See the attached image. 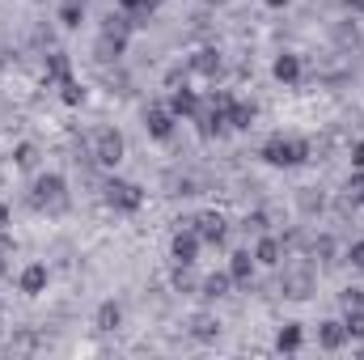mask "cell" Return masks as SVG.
<instances>
[{"label": "cell", "mask_w": 364, "mask_h": 360, "mask_svg": "<svg viewBox=\"0 0 364 360\" xmlns=\"http://www.w3.org/2000/svg\"><path fill=\"white\" fill-rule=\"evenodd\" d=\"M208 106L225 115L229 132H250V127H255V119H259V106H255V102H246V97H237V93H229V90L212 93V97H208Z\"/></svg>", "instance_id": "4"}, {"label": "cell", "mask_w": 364, "mask_h": 360, "mask_svg": "<svg viewBox=\"0 0 364 360\" xmlns=\"http://www.w3.org/2000/svg\"><path fill=\"white\" fill-rule=\"evenodd\" d=\"M229 280H233V288L237 284H250L255 275H259V259H255V250H233L229 255Z\"/></svg>", "instance_id": "15"}, {"label": "cell", "mask_w": 364, "mask_h": 360, "mask_svg": "<svg viewBox=\"0 0 364 360\" xmlns=\"http://www.w3.org/2000/svg\"><path fill=\"white\" fill-rule=\"evenodd\" d=\"M127 51L123 38H110V34H97V60H119Z\"/></svg>", "instance_id": "26"}, {"label": "cell", "mask_w": 364, "mask_h": 360, "mask_svg": "<svg viewBox=\"0 0 364 360\" xmlns=\"http://www.w3.org/2000/svg\"><path fill=\"white\" fill-rule=\"evenodd\" d=\"M30 203H34L38 212H51V216L68 212V179H64L60 170L34 174V182H30Z\"/></svg>", "instance_id": "2"}, {"label": "cell", "mask_w": 364, "mask_h": 360, "mask_svg": "<svg viewBox=\"0 0 364 360\" xmlns=\"http://www.w3.org/2000/svg\"><path fill=\"white\" fill-rule=\"evenodd\" d=\"M9 221H13V212H9V203H4V199H0V233H4V229H9Z\"/></svg>", "instance_id": "36"}, {"label": "cell", "mask_w": 364, "mask_h": 360, "mask_svg": "<svg viewBox=\"0 0 364 360\" xmlns=\"http://www.w3.org/2000/svg\"><path fill=\"white\" fill-rule=\"evenodd\" d=\"M64 77H73V55H68V51H51V55L43 60V81H47V90L60 85Z\"/></svg>", "instance_id": "19"}, {"label": "cell", "mask_w": 364, "mask_h": 360, "mask_svg": "<svg viewBox=\"0 0 364 360\" xmlns=\"http://www.w3.org/2000/svg\"><path fill=\"white\" fill-rule=\"evenodd\" d=\"M60 26L64 30H81V21H85V0H60Z\"/></svg>", "instance_id": "22"}, {"label": "cell", "mask_w": 364, "mask_h": 360, "mask_svg": "<svg viewBox=\"0 0 364 360\" xmlns=\"http://www.w3.org/2000/svg\"><path fill=\"white\" fill-rule=\"evenodd\" d=\"M314 255H318L322 263H335V255H339V246H335V238H331V233H322V238H314Z\"/></svg>", "instance_id": "28"}, {"label": "cell", "mask_w": 364, "mask_h": 360, "mask_svg": "<svg viewBox=\"0 0 364 360\" xmlns=\"http://www.w3.org/2000/svg\"><path fill=\"white\" fill-rule=\"evenodd\" d=\"M335 43H339V47H360V30H356V21H339V26H335Z\"/></svg>", "instance_id": "27"}, {"label": "cell", "mask_w": 364, "mask_h": 360, "mask_svg": "<svg viewBox=\"0 0 364 360\" xmlns=\"http://www.w3.org/2000/svg\"><path fill=\"white\" fill-rule=\"evenodd\" d=\"M0 271H4V263H0Z\"/></svg>", "instance_id": "40"}, {"label": "cell", "mask_w": 364, "mask_h": 360, "mask_svg": "<svg viewBox=\"0 0 364 360\" xmlns=\"http://www.w3.org/2000/svg\"><path fill=\"white\" fill-rule=\"evenodd\" d=\"M186 73H195V77H203V81H220V73H225V55H220L216 47H199V51L186 55Z\"/></svg>", "instance_id": "7"}, {"label": "cell", "mask_w": 364, "mask_h": 360, "mask_svg": "<svg viewBox=\"0 0 364 360\" xmlns=\"http://www.w3.org/2000/svg\"><path fill=\"white\" fill-rule=\"evenodd\" d=\"M186 335H191L195 344H216V339H220V318H216V314H191Z\"/></svg>", "instance_id": "17"}, {"label": "cell", "mask_w": 364, "mask_h": 360, "mask_svg": "<svg viewBox=\"0 0 364 360\" xmlns=\"http://www.w3.org/2000/svg\"><path fill=\"white\" fill-rule=\"evenodd\" d=\"M114 4H119L123 13H132V17H149V13H153L161 0H114Z\"/></svg>", "instance_id": "29"}, {"label": "cell", "mask_w": 364, "mask_h": 360, "mask_svg": "<svg viewBox=\"0 0 364 360\" xmlns=\"http://www.w3.org/2000/svg\"><path fill=\"white\" fill-rule=\"evenodd\" d=\"M343 327L348 339H364V309H343Z\"/></svg>", "instance_id": "30"}, {"label": "cell", "mask_w": 364, "mask_h": 360, "mask_svg": "<svg viewBox=\"0 0 364 360\" xmlns=\"http://www.w3.org/2000/svg\"><path fill=\"white\" fill-rule=\"evenodd\" d=\"M123 157H127V136L119 127H97L93 132V162L106 166V170H114Z\"/></svg>", "instance_id": "6"}, {"label": "cell", "mask_w": 364, "mask_h": 360, "mask_svg": "<svg viewBox=\"0 0 364 360\" xmlns=\"http://www.w3.org/2000/svg\"><path fill=\"white\" fill-rule=\"evenodd\" d=\"M263 4H267V9H272V13H284V9H288V4H292V0H263Z\"/></svg>", "instance_id": "37"}, {"label": "cell", "mask_w": 364, "mask_h": 360, "mask_svg": "<svg viewBox=\"0 0 364 360\" xmlns=\"http://www.w3.org/2000/svg\"><path fill=\"white\" fill-rule=\"evenodd\" d=\"M272 77L284 85V90H296L301 81H305V60L296 55V51H279L272 60Z\"/></svg>", "instance_id": "9"}, {"label": "cell", "mask_w": 364, "mask_h": 360, "mask_svg": "<svg viewBox=\"0 0 364 360\" xmlns=\"http://www.w3.org/2000/svg\"><path fill=\"white\" fill-rule=\"evenodd\" d=\"M343 259H348V263H352L356 271H364V238H360V242H352V246H348V255H343Z\"/></svg>", "instance_id": "33"}, {"label": "cell", "mask_w": 364, "mask_h": 360, "mask_svg": "<svg viewBox=\"0 0 364 360\" xmlns=\"http://www.w3.org/2000/svg\"><path fill=\"white\" fill-rule=\"evenodd\" d=\"M360 356H364V348H360Z\"/></svg>", "instance_id": "41"}, {"label": "cell", "mask_w": 364, "mask_h": 360, "mask_svg": "<svg viewBox=\"0 0 364 360\" xmlns=\"http://www.w3.org/2000/svg\"><path fill=\"white\" fill-rule=\"evenodd\" d=\"M296 208H301L305 216H318V212L326 208V195H322L318 186H301V191H296Z\"/></svg>", "instance_id": "23"}, {"label": "cell", "mask_w": 364, "mask_h": 360, "mask_svg": "<svg viewBox=\"0 0 364 360\" xmlns=\"http://www.w3.org/2000/svg\"><path fill=\"white\" fill-rule=\"evenodd\" d=\"M55 90H60V102H64V106H85V85L77 81V73H73V77H64Z\"/></svg>", "instance_id": "25"}, {"label": "cell", "mask_w": 364, "mask_h": 360, "mask_svg": "<svg viewBox=\"0 0 364 360\" xmlns=\"http://www.w3.org/2000/svg\"><path fill=\"white\" fill-rule=\"evenodd\" d=\"M339 305L343 309H364V288H343L339 292Z\"/></svg>", "instance_id": "31"}, {"label": "cell", "mask_w": 364, "mask_h": 360, "mask_svg": "<svg viewBox=\"0 0 364 360\" xmlns=\"http://www.w3.org/2000/svg\"><path fill=\"white\" fill-rule=\"evenodd\" d=\"M191 229L199 233V242H203V246H220V242H225V233H229V221H225L220 212H199V216L191 221Z\"/></svg>", "instance_id": "11"}, {"label": "cell", "mask_w": 364, "mask_h": 360, "mask_svg": "<svg viewBox=\"0 0 364 360\" xmlns=\"http://www.w3.org/2000/svg\"><path fill=\"white\" fill-rule=\"evenodd\" d=\"M309 140H301V136H267L263 140V149H259V157L272 166V170H296V166H305L309 162Z\"/></svg>", "instance_id": "1"}, {"label": "cell", "mask_w": 364, "mask_h": 360, "mask_svg": "<svg viewBox=\"0 0 364 360\" xmlns=\"http://www.w3.org/2000/svg\"><path fill=\"white\" fill-rule=\"evenodd\" d=\"M246 229H255V233H267V212H250V216H246Z\"/></svg>", "instance_id": "34"}, {"label": "cell", "mask_w": 364, "mask_h": 360, "mask_svg": "<svg viewBox=\"0 0 364 360\" xmlns=\"http://www.w3.org/2000/svg\"><path fill=\"white\" fill-rule=\"evenodd\" d=\"M166 106H170V110H174V119H195V115H199V110H203V102H199V93L195 90H186V85H182V90H170V97H166Z\"/></svg>", "instance_id": "18"}, {"label": "cell", "mask_w": 364, "mask_h": 360, "mask_svg": "<svg viewBox=\"0 0 364 360\" xmlns=\"http://www.w3.org/2000/svg\"><path fill=\"white\" fill-rule=\"evenodd\" d=\"M301 348H305V327H301V322H284V327L275 331V352L292 356V352H301Z\"/></svg>", "instance_id": "20"}, {"label": "cell", "mask_w": 364, "mask_h": 360, "mask_svg": "<svg viewBox=\"0 0 364 360\" xmlns=\"http://www.w3.org/2000/svg\"><path fill=\"white\" fill-rule=\"evenodd\" d=\"M13 166L17 170H34L38 166V144L34 140H17L13 144Z\"/></svg>", "instance_id": "24"}, {"label": "cell", "mask_w": 364, "mask_h": 360, "mask_svg": "<svg viewBox=\"0 0 364 360\" xmlns=\"http://www.w3.org/2000/svg\"><path fill=\"white\" fill-rule=\"evenodd\" d=\"M0 314H4V309H0Z\"/></svg>", "instance_id": "42"}, {"label": "cell", "mask_w": 364, "mask_h": 360, "mask_svg": "<svg viewBox=\"0 0 364 360\" xmlns=\"http://www.w3.org/2000/svg\"><path fill=\"white\" fill-rule=\"evenodd\" d=\"M352 170H364V140L352 144Z\"/></svg>", "instance_id": "35"}, {"label": "cell", "mask_w": 364, "mask_h": 360, "mask_svg": "<svg viewBox=\"0 0 364 360\" xmlns=\"http://www.w3.org/2000/svg\"><path fill=\"white\" fill-rule=\"evenodd\" d=\"M348 9H352V17H364V0H343Z\"/></svg>", "instance_id": "38"}, {"label": "cell", "mask_w": 364, "mask_h": 360, "mask_svg": "<svg viewBox=\"0 0 364 360\" xmlns=\"http://www.w3.org/2000/svg\"><path fill=\"white\" fill-rule=\"evenodd\" d=\"M144 127H149V136L153 140H174V127H178V119H174V110L166 106V102H153L149 110H144Z\"/></svg>", "instance_id": "10"}, {"label": "cell", "mask_w": 364, "mask_h": 360, "mask_svg": "<svg viewBox=\"0 0 364 360\" xmlns=\"http://www.w3.org/2000/svg\"><path fill=\"white\" fill-rule=\"evenodd\" d=\"M47 284H51V268H47V263H38V259L17 271V292H26V297H43V292H47Z\"/></svg>", "instance_id": "12"}, {"label": "cell", "mask_w": 364, "mask_h": 360, "mask_svg": "<svg viewBox=\"0 0 364 360\" xmlns=\"http://www.w3.org/2000/svg\"><path fill=\"white\" fill-rule=\"evenodd\" d=\"M352 339H348V327H343V318H326V322H318V348L322 352H343Z\"/></svg>", "instance_id": "13"}, {"label": "cell", "mask_w": 364, "mask_h": 360, "mask_svg": "<svg viewBox=\"0 0 364 360\" xmlns=\"http://www.w3.org/2000/svg\"><path fill=\"white\" fill-rule=\"evenodd\" d=\"M255 259H259V268H279V263L288 259L284 238H279V233H259V242H255Z\"/></svg>", "instance_id": "14"}, {"label": "cell", "mask_w": 364, "mask_h": 360, "mask_svg": "<svg viewBox=\"0 0 364 360\" xmlns=\"http://www.w3.org/2000/svg\"><path fill=\"white\" fill-rule=\"evenodd\" d=\"M102 203L119 216H136L144 208V186L132 179H106L102 182Z\"/></svg>", "instance_id": "3"}, {"label": "cell", "mask_w": 364, "mask_h": 360, "mask_svg": "<svg viewBox=\"0 0 364 360\" xmlns=\"http://www.w3.org/2000/svg\"><path fill=\"white\" fill-rule=\"evenodd\" d=\"M199 250H203V242H199V233H195L191 225L170 238V259H174V268H195Z\"/></svg>", "instance_id": "8"}, {"label": "cell", "mask_w": 364, "mask_h": 360, "mask_svg": "<svg viewBox=\"0 0 364 360\" xmlns=\"http://www.w3.org/2000/svg\"><path fill=\"white\" fill-rule=\"evenodd\" d=\"M279 292L288 301H309L318 292V271L309 263H279Z\"/></svg>", "instance_id": "5"}, {"label": "cell", "mask_w": 364, "mask_h": 360, "mask_svg": "<svg viewBox=\"0 0 364 360\" xmlns=\"http://www.w3.org/2000/svg\"><path fill=\"white\" fill-rule=\"evenodd\" d=\"M38 4H47V0H38Z\"/></svg>", "instance_id": "39"}, {"label": "cell", "mask_w": 364, "mask_h": 360, "mask_svg": "<svg viewBox=\"0 0 364 360\" xmlns=\"http://www.w3.org/2000/svg\"><path fill=\"white\" fill-rule=\"evenodd\" d=\"M348 195H352L356 203H364V170H352V179H348Z\"/></svg>", "instance_id": "32"}, {"label": "cell", "mask_w": 364, "mask_h": 360, "mask_svg": "<svg viewBox=\"0 0 364 360\" xmlns=\"http://www.w3.org/2000/svg\"><path fill=\"white\" fill-rule=\"evenodd\" d=\"M123 327V305L114 301V297H106L97 309H93V331H102V335H114Z\"/></svg>", "instance_id": "16"}, {"label": "cell", "mask_w": 364, "mask_h": 360, "mask_svg": "<svg viewBox=\"0 0 364 360\" xmlns=\"http://www.w3.org/2000/svg\"><path fill=\"white\" fill-rule=\"evenodd\" d=\"M229 288H233L229 271H212V275H203V284H199V297H208V301H220V297H229Z\"/></svg>", "instance_id": "21"}]
</instances>
